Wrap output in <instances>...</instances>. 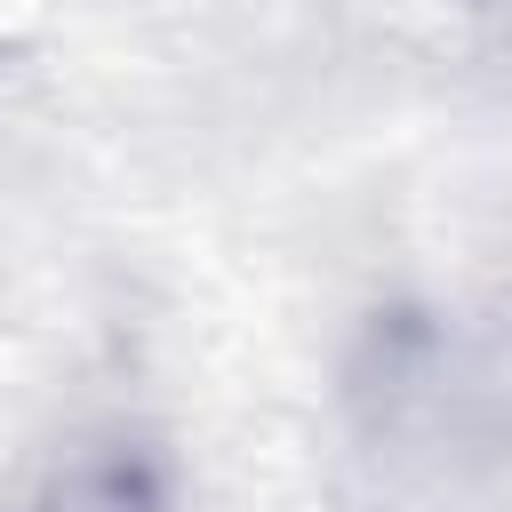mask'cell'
I'll return each mask as SVG.
<instances>
[]
</instances>
